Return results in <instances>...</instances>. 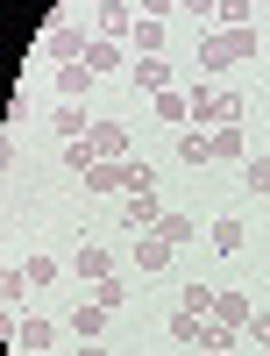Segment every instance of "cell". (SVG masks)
Returning a JSON list of instances; mask_svg holds the SVG:
<instances>
[{
  "mask_svg": "<svg viewBox=\"0 0 270 356\" xmlns=\"http://www.w3.org/2000/svg\"><path fill=\"white\" fill-rule=\"evenodd\" d=\"M249 143H242V122H228V129H214V164H235Z\"/></svg>",
  "mask_w": 270,
  "mask_h": 356,
  "instance_id": "d6986e66",
  "label": "cell"
},
{
  "mask_svg": "<svg viewBox=\"0 0 270 356\" xmlns=\"http://www.w3.org/2000/svg\"><path fill=\"white\" fill-rule=\"evenodd\" d=\"M121 300H128V292H121V278H100V285H93V307H107V314H121Z\"/></svg>",
  "mask_w": 270,
  "mask_h": 356,
  "instance_id": "83f0119b",
  "label": "cell"
},
{
  "mask_svg": "<svg viewBox=\"0 0 270 356\" xmlns=\"http://www.w3.org/2000/svg\"><path fill=\"white\" fill-rule=\"evenodd\" d=\"M85 193H121V164H93V171H85Z\"/></svg>",
  "mask_w": 270,
  "mask_h": 356,
  "instance_id": "603a6c76",
  "label": "cell"
},
{
  "mask_svg": "<svg viewBox=\"0 0 270 356\" xmlns=\"http://www.w3.org/2000/svg\"><path fill=\"white\" fill-rule=\"evenodd\" d=\"M85 93H93V72H85V65H65V72H57V100H85Z\"/></svg>",
  "mask_w": 270,
  "mask_h": 356,
  "instance_id": "ac0fdd59",
  "label": "cell"
},
{
  "mask_svg": "<svg viewBox=\"0 0 270 356\" xmlns=\"http://www.w3.org/2000/svg\"><path fill=\"white\" fill-rule=\"evenodd\" d=\"M221 356H235V349H221Z\"/></svg>",
  "mask_w": 270,
  "mask_h": 356,
  "instance_id": "e575fe53",
  "label": "cell"
},
{
  "mask_svg": "<svg viewBox=\"0 0 270 356\" xmlns=\"http://www.w3.org/2000/svg\"><path fill=\"white\" fill-rule=\"evenodd\" d=\"M242 186L270 200V157H242Z\"/></svg>",
  "mask_w": 270,
  "mask_h": 356,
  "instance_id": "484cf974",
  "label": "cell"
},
{
  "mask_svg": "<svg viewBox=\"0 0 270 356\" xmlns=\"http://www.w3.org/2000/svg\"><path fill=\"white\" fill-rule=\"evenodd\" d=\"M107 321H114L107 307L85 300V307H71V335H78V342H100V335H107Z\"/></svg>",
  "mask_w": 270,
  "mask_h": 356,
  "instance_id": "4fadbf2b",
  "label": "cell"
},
{
  "mask_svg": "<svg viewBox=\"0 0 270 356\" xmlns=\"http://www.w3.org/2000/svg\"><path fill=\"white\" fill-rule=\"evenodd\" d=\"M242 335H249L256 349H270V314H256V321H249V328H242Z\"/></svg>",
  "mask_w": 270,
  "mask_h": 356,
  "instance_id": "4dcf8cb0",
  "label": "cell"
},
{
  "mask_svg": "<svg viewBox=\"0 0 270 356\" xmlns=\"http://www.w3.org/2000/svg\"><path fill=\"white\" fill-rule=\"evenodd\" d=\"M65 164H71V171L85 178V171H93V164H100V150H93V143H85V136H78V143H65Z\"/></svg>",
  "mask_w": 270,
  "mask_h": 356,
  "instance_id": "4316f807",
  "label": "cell"
},
{
  "mask_svg": "<svg viewBox=\"0 0 270 356\" xmlns=\"http://www.w3.org/2000/svg\"><path fill=\"white\" fill-rule=\"evenodd\" d=\"M93 15H100V36H107V43H128V29H135V8H128V0H100Z\"/></svg>",
  "mask_w": 270,
  "mask_h": 356,
  "instance_id": "ba28073f",
  "label": "cell"
},
{
  "mask_svg": "<svg viewBox=\"0 0 270 356\" xmlns=\"http://www.w3.org/2000/svg\"><path fill=\"white\" fill-rule=\"evenodd\" d=\"M178 8H185V15H214L221 0H178Z\"/></svg>",
  "mask_w": 270,
  "mask_h": 356,
  "instance_id": "d6a6232c",
  "label": "cell"
},
{
  "mask_svg": "<svg viewBox=\"0 0 270 356\" xmlns=\"http://www.w3.org/2000/svg\"><path fill=\"white\" fill-rule=\"evenodd\" d=\"M171 8H178V0H135V15H149V22H164Z\"/></svg>",
  "mask_w": 270,
  "mask_h": 356,
  "instance_id": "1f68e13d",
  "label": "cell"
},
{
  "mask_svg": "<svg viewBox=\"0 0 270 356\" xmlns=\"http://www.w3.org/2000/svg\"><path fill=\"white\" fill-rule=\"evenodd\" d=\"M121 193H157V164L128 157V164H121Z\"/></svg>",
  "mask_w": 270,
  "mask_h": 356,
  "instance_id": "ffe728a7",
  "label": "cell"
},
{
  "mask_svg": "<svg viewBox=\"0 0 270 356\" xmlns=\"http://www.w3.org/2000/svg\"><path fill=\"white\" fill-rule=\"evenodd\" d=\"M263 356H270V349H263Z\"/></svg>",
  "mask_w": 270,
  "mask_h": 356,
  "instance_id": "8d00e7d4",
  "label": "cell"
},
{
  "mask_svg": "<svg viewBox=\"0 0 270 356\" xmlns=\"http://www.w3.org/2000/svg\"><path fill=\"white\" fill-rule=\"evenodd\" d=\"M178 164H214V129H178Z\"/></svg>",
  "mask_w": 270,
  "mask_h": 356,
  "instance_id": "7c38bea8",
  "label": "cell"
},
{
  "mask_svg": "<svg viewBox=\"0 0 270 356\" xmlns=\"http://www.w3.org/2000/svg\"><path fill=\"white\" fill-rule=\"evenodd\" d=\"M15 349H28V356H43V349H57V328H50V321L43 314H28V321H15Z\"/></svg>",
  "mask_w": 270,
  "mask_h": 356,
  "instance_id": "5b68a950",
  "label": "cell"
},
{
  "mask_svg": "<svg viewBox=\"0 0 270 356\" xmlns=\"http://www.w3.org/2000/svg\"><path fill=\"white\" fill-rule=\"evenodd\" d=\"M235 65H242V57H235V36H228V29H214V36L199 43V72H235Z\"/></svg>",
  "mask_w": 270,
  "mask_h": 356,
  "instance_id": "52a82bcc",
  "label": "cell"
},
{
  "mask_svg": "<svg viewBox=\"0 0 270 356\" xmlns=\"http://www.w3.org/2000/svg\"><path fill=\"white\" fill-rule=\"evenodd\" d=\"M263 157H270V150H263Z\"/></svg>",
  "mask_w": 270,
  "mask_h": 356,
  "instance_id": "d590c367",
  "label": "cell"
},
{
  "mask_svg": "<svg viewBox=\"0 0 270 356\" xmlns=\"http://www.w3.org/2000/svg\"><path fill=\"white\" fill-rule=\"evenodd\" d=\"M242 243H249V228L235 221V214H228V221H214V228H206V250H214V257H242Z\"/></svg>",
  "mask_w": 270,
  "mask_h": 356,
  "instance_id": "8fae6325",
  "label": "cell"
},
{
  "mask_svg": "<svg viewBox=\"0 0 270 356\" xmlns=\"http://www.w3.org/2000/svg\"><path fill=\"white\" fill-rule=\"evenodd\" d=\"M128 50H135V57H164V22L135 15V29H128Z\"/></svg>",
  "mask_w": 270,
  "mask_h": 356,
  "instance_id": "5bb4252c",
  "label": "cell"
},
{
  "mask_svg": "<svg viewBox=\"0 0 270 356\" xmlns=\"http://www.w3.org/2000/svg\"><path fill=\"white\" fill-rule=\"evenodd\" d=\"M149 107H157V122H171V129H192V100L178 93V86H171V93H157Z\"/></svg>",
  "mask_w": 270,
  "mask_h": 356,
  "instance_id": "e0dca14e",
  "label": "cell"
},
{
  "mask_svg": "<svg viewBox=\"0 0 270 356\" xmlns=\"http://www.w3.org/2000/svg\"><path fill=\"white\" fill-rule=\"evenodd\" d=\"M214 300H221L214 285H185V292H178V314H206V321H214Z\"/></svg>",
  "mask_w": 270,
  "mask_h": 356,
  "instance_id": "44dd1931",
  "label": "cell"
},
{
  "mask_svg": "<svg viewBox=\"0 0 270 356\" xmlns=\"http://www.w3.org/2000/svg\"><path fill=\"white\" fill-rule=\"evenodd\" d=\"M121 221L135 228V235H149L164 221V207H157V193H121Z\"/></svg>",
  "mask_w": 270,
  "mask_h": 356,
  "instance_id": "277c9868",
  "label": "cell"
},
{
  "mask_svg": "<svg viewBox=\"0 0 270 356\" xmlns=\"http://www.w3.org/2000/svg\"><path fill=\"white\" fill-rule=\"evenodd\" d=\"M93 79H121V43H107V36H93L85 43V57H78Z\"/></svg>",
  "mask_w": 270,
  "mask_h": 356,
  "instance_id": "8992f818",
  "label": "cell"
},
{
  "mask_svg": "<svg viewBox=\"0 0 270 356\" xmlns=\"http://www.w3.org/2000/svg\"><path fill=\"white\" fill-rule=\"evenodd\" d=\"M149 235H164V243H171V250H185V243H192V235H199V228H192L185 214H164V221H157V228H149Z\"/></svg>",
  "mask_w": 270,
  "mask_h": 356,
  "instance_id": "7402d4cb",
  "label": "cell"
},
{
  "mask_svg": "<svg viewBox=\"0 0 270 356\" xmlns=\"http://www.w3.org/2000/svg\"><path fill=\"white\" fill-rule=\"evenodd\" d=\"M50 122H57V136H65V143L93 136V114H85V100H57V114H50Z\"/></svg>",
  "mask_w": 270,
  "mask_h": 356,
  "instance_id": "30bf717a",
  "label": "cell"
},
{
  "mask_svg": "<svg viewBox=\"0 0 270 356\" xmlns=\"http://www.w3.org/2000/svg\"><path fill=\"white\" fill-rule=\"evenodd\" d=\"M71 271H78L85 285H100V278H114V250H107V243H78V257H71Z\"/></svg>",
  "mask_w": 270,
  "mask_h": 356,
  "instance_id": "3957f363",
  "label": "cell"
},
{
  "mask_svg": "<svg viewBox=\"0 0 270 356\" xmlns=\"http://www.w3.org/2000/svg\"><path fill=\"white\" fill-rule=\"evenodd\" d=\"M22 271H28V285H36V292H43V285H57V257H28V264H22Z\"/></svg>",
  "mask_w": 270,
  "mask_h": 356,
  "instance_id": "f1b7e54d",
  "label": "cell"
},
{
  "mask_svg": "<svg viewBox=\"0 0 270 356\" xmlns=\"http://www.w3.org/2000/svg\"><path fill=\"white\" fill-rule=\"evenodd\" d=\"M206 328H214L206 314H171V335H178V342H206Z\"/></svg>",
  "mask_w": 270,
  "mask_h": 356,
  "instance_id": "cb8c5ba5",
  "label": "cell"
},
{
  "mask_svg": "<svg viewBox=\"0 0 270 356\" xmlns=\"http://www.w3.org/2000/svg\"><path fill=\"white\" fill-rule=\"evenodd\" d=\"M192 122L206 129H228V122H242V93H228V86H192Z\"/></svg>",
  "mask_w": 270,
  "mask_h": 356,
  "instance_id": "6da1fadb",
  "label": "cell"
},
{
  "mask_svg": "<svg viewBox=\"0 0 270 356\" xmlns=\"http://www.w3.org/2000/svg\"><path fill=\"white\" fill-rule=\"evenodd\" d=\"M28 292H36V285H28V271H8V278H0V300H8V307H22Z\"/></svg>",
  "mask_w": 270,
  "mask_h": 356,
  "instance_id": "f546056e",
  "label": "cell"
},
{
  "mask_svg": "<svg viewBox=\"0 0 270 356\" xmlns=\"http://www.w3.org/2000/svg\"><path fill=\"white\" fill-rule=\"evenodd\" d=\"M85 143H93L107 164H128V129H121V122H93V136H85Z\"/></svg>",
  "mask_w": 270,
  "mask_h": 356,
  "instance_id": "9c48e42d",
  "label": "cell"
},
{
  "mask_svg": "<svg viewBox=\"0 0 270 356\" xmlns=\"http://www.w3.org/2000/svg\"><path fill=\"white\" fill-rule=\"evenodd\" d=\"M214 321H221V328H235V335H242V328H249L256 314H249V300H242V292H221V300H214Z\"/></svg>",
  "mask_w": 270,
  "mask_h": 356,
  "instance_id": "2e32d148",
  "label": "cell"
},
{
  "mask_svg": "<svg viewBox=\"0 0 270 356\" xmlns=\"http://www.w3.org/2000/svg\"><path fill=\"white\" fill-rule=\"evenodd\" d=\"M171 243H164V235H142V243H135V271H171Z\"/></svg>",
  "mask_w": 270,
  "mask_h": 356,
  "instance_id": "9a60e30c",
  "label": "cell"
},
{
  "mask_svg": "<svg viewBox=\"0 0 270 356\" xmlns=\"http://www.w3.org/2000/svg\"><path fill=\"white\" fill-rule=\"evenodd\" d=\"M78 356H114V349L107 342H78Z\"/></svg>",
  "mask_w": 270,
  "mask_h": 356,
  "instance_id": "836d02e7",
  "label": "cell"
},
{
  "mask_svg": "<svg viewBox=\"0 0 270 356\" xmlns=\"http://www.w3.org/2000/svg\"><path fill=\"white\" fill-rule=\"evenodd\" d=\"M249 15H256V0H221V8H214L221 29H249Z\"/></svg>",
  "mask_w": 270,
  "mask_h": 356,
  "instance_id": "d4e9b609",
  "label": "cell"
},
{
  "mask_svg": "<svg viewBox=\"0 0 270 356\" xmlns=\"http://www.w3.org/2000/svg\"><path fill=\"white\" fill-rule=\"evenodd\" d=\"M128 86L157 100V93H171V65H164V57H135V65H128Z\"/></svg>",
  "mask_w": 270,
  "mask_h": 356,
  "instance_id": "7a4b0ae2",
  "label": "cell"
}]
</instances>
